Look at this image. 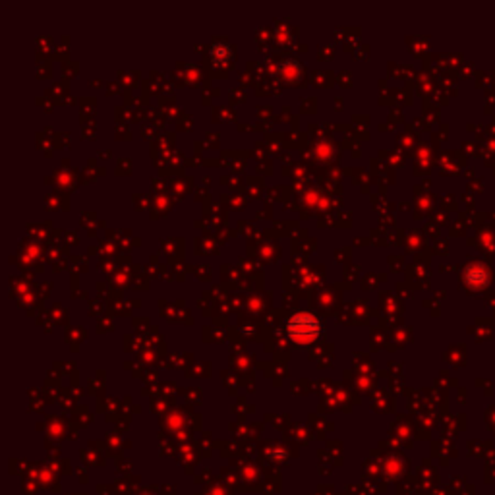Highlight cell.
Returning a JSON list of instances; mask_svg holds the SVG:
<instances>
[{
	"instance_id": "obj_1",
	"label": "cell",
	"mask_w": 495,
	"mask_h": 495,
	"mask_svg": "<svg viewBox=\"0 0 495 495\" xmlns=\"http://www.w3.org/2000/svg\"><path fill=\"white\" fill-rule=\"evenodd\" d=\"M286 331L296 344H310L321 333V325H319L318 319L310 316V313H298L288 321Z\"/></svg>"
}]
</instances>
